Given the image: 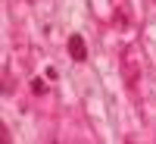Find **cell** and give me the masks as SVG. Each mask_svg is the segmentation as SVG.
Segmentation results:
<instances>
[{
	"label": "cell",
	"instance_id": "cell-1",
	"mask_svg": "<svg viewBox=\"0 0 156 144\" xmlns=\"http://www.w3.org/2000/svg\"><path fill=\"white\" fill-rule=\"evenodd\" d=\"M69 54L75 63H84L87 60V47H84V38L81 35H69Z\"/></svg>",
	"mask_w": 156,
	"mask_h": 144
},
{
	"label": "cell",
	"instance_id": "cell-2",
	"mask_svg": "<svg viewBox=\"0 0 156 144\" xmlns=\"http://www.w3.org/2000/svg\"><path fill=\"white\" fill-rule=\"evenodd\" d=\"M31 91H34V94H44V91H47L44 78H34V82H31Z\"/></svg>",
	"mask_w": 156,
	"mask_h": 144
}]
</instances>
